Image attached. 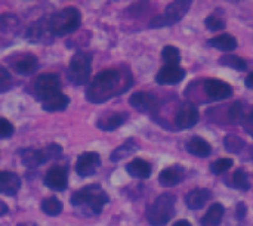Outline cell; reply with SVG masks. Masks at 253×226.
Listing matches in <instances>:
<instances>
[{"label":"cell","mask_w":253,"mask_h":226,"mask_svg":"<svg viewBox=\"0 0 253 226\" xmlns=\"http://www.w3.org/2000/svg\"><path fill=\"white\" fill-rule=\"evenodd\" d=\"M129 84H123V77L119 70H105L95 75L86 89L87 101L93 104L105 102L107 99L126 90Z\"/></svg>","instance_id":"6da1fadb"},{"label":"cell","mask_w":253,"mask_h":226,"mask_svg":"<svg viewBox=\"0 0 253 226\" xmlns=\"http://www.w3.org/2000/svg\"><path fill=\"white\" fill-rule=\"evenodd\" d=\"M82 15L76 7H65L59 12H55L47 21L49 30L53 36H67L76 31L80 27Z\"/></svg>","instance_id":"7a4b0ae2"},{"label":"cell","mask_w":253,"mask_h":226,"mask_svg":"<svg viewBox=\"0 0 253 226\" xmlns=\"http://www.w3.org/2000/svg\"><path fill=\"white\" fill-rule=\"evenodd\" d=\"M108 195L102 191L99 185H89L77 192L73 194L71 197V204L74 207H83L87 206L89 210L95 215H99L102 207L107 204Z\"/></svg>","instance_id":"3957f363"},{"label":"cell","mask_w":253,"mask_h":226,"mask_svg":"<svg viewBox=\"0 0 253 226\" xmlns=\"http://www.w3.org/2000/svg\"><path fill=\"white\" fill-rule=\"evenodd\" d=\"M175 195L162 194L147 210V219L153 226L166 225L175 215Z\"/></svg>","instance_id":"277c9868"},{"label":"cell","mask_w":253,"mask_h":226,"mask_svg":"<svg viewBox=\"0 0 253 226\" xmlns=\"http://www.w3.org/2000/svg\"><path fill=\"white\" fill-rule=\"evenodd\" d=\"M90 62H92L90 53H86L83 50L74 53V56L71 58L70 65H68V78L73 84L82 86L89 81Z\"/></svg>","instance_id":"5b68a950"},{"label":"cell","mask_w":253,"mask_h":226,"mask_svg":"<svg viewBox=\"0 0 253 226\" xmlns=\"http://www.w3.org/2000/svg\"><path fill=\"white\" fill-rule=\"evenodd\" d=\"M61 152H62V148L56 144H52V145H47L42 150H34V148L25 150V151H22L21 158L27 167H37L46 161H50V160L61 157Z\"/></svg>","instance_id":"8992f818"},{"label":"cell","mask_w":253,"mask_h":226,"mask_svg":"<svg viewBox=\"0 0 253 226\" xmlns=\"http://www.w3.org/2000/svg\"><path fill=\"white\" fill-rule=\"evenodd\" d=\"M190 6H191V1H172L166 7L165 13L156 16L151 21L150 27L151 28H159V27H166V25L176 24L178 21H181L187 15Z\"/></svg>","instance_id":"52a82bcc"},{"label":"cell","mask_w":253,"mask_h":226,"mask_svg":"<svg viewBox=\"0 0 253 226\" xmlns=\"http://www.w3.org/2000/svg\"><path fill=\"white\" fill-rule=\"evenodd\" d=\"M34 93L40 102H44L46 99L61 93L59 77L56 74H50V73L40 74L34 83Z\"/></svg>","instance_id":"ba28073f"},{"label":"cell","mask_w":253,"mask_h":226,"mask_svg":"<svg viewBox=\"0 0 253 226\" xmlns=\"http://www.w3.org/2000/svg\"><path fill=\"white\" fill-rule=\"evenodd\" d=\"M205 92L212 101H222L228 99L233 95V87L218 78H208L205 81Z\"/></svg>","instance_id":"9c48e42d"},{"label":"cell","mask_w":253,"mask_h":226,"mask_svg":"<svg viewBox=\"0 0 253 226\" xmlns=\"http://www.w3.org/2000/svg\"><path fill=\"white\" fill-rule=\"evenodd\" d=\"M99 166H101V157L96 152H84L77 158L76 172L82 178H89L98 170Z\"/></svg>","instance_id":"30bf717a"},{"label":"cell","mask_w":253,"mask_h":226,"mask_svg":"<svg viewBox=\"0 0 253 226\" xmlns=\"http://www.w3.org/2000/svg\"><path fill=\"white\" fill-rule=\"evenodd\" d=\"M185 77V70H182L178 65H165L156 75V81L159 84H166V86H172V84H178L184 80Z\"/></svg>","instance_id":"8fae6325"},{"label":"cell","mask_w":253,"mask_h":226,"mask_svg":"<svg viewBox=\"0 0 253 226\" xmlns=\"http://www.w3.org/2000/svg\"><path fill=\"white\" fill-rule=\"evenodd\" d=\"M44 185L53 191H64L68 185V176L65 167L55 166L44 176Z\"/></svg>","instance_id":"7c38bea8"},{"label":"cell","mask_w":253,"mask_h":226,"mask_svg":"<svg viewBox=\"0 0 253 226\" xmlns=\"http://www.w3.org/2000/svg\"><path fill=\"white\" fill-rule=\"evenodd\" d=\"M197 121H199V110L194 104H184L175 117V123L179 129H190Z\"/></svg>","instance_id":"4fadbf2b"},{"label":"cell","mask_w":253,"mask_h":226,"mask_svg":"<svg viewBox=\"0 0 253 226\" xmlns=\"http://www.w3.org/2000/svg\"><path fill=\"white\" fill-rule=\"evenodd\" d=\"M130 105L139 113H153L157 108V99L154 95L147 92H136L129 99Z\"/></svg>","instance_id":"5bb4252c"},{"label":"cell","mask_w":253,"mask_h":226,"mask_svg":"<svg viewBox=\"0 0 253 226\" xmlns=\"http://www.w3.org/2000/svg\"><path fill=\"white\" fill-rule=\"evenodd\" d=\"M21 188V179L10 172H0V194L15 195Z\"/></svg>","instance_id":"9a60e30c"},{"label":"cell","mask_w":253,"mask_h":226,"mask_svg":"<svg viewBox=\"0 0 253 226\" xmlns=\"http://www.w3.org/2000/svg\"><path fill=\"white\" fill-rule=\"evenodd\" d=\"M39 65V61L34 55L31 53H25L22 55L21 58H18L15 62H13V70L18 73V74H22V75H30L36 71Z\"/></svg>","instance_id":"2e32d148"},{"label":"cell","mask_w":253,"mask_h":226,"mask_svg":"<svg viewBox=\"0 0 253 226\" xmlns=\"http://www.w3.org/2000/svg\"><path fill=\"white\" fill-rule=\"evenodd\" d=\"M151 164L142 158H135L133 161H130L127 166H126V172L132 176V178H136V179H147L150 178L151 175Z\"/></svg>","instance_id":"e0dca14e"},{"label":"cell","mask_w":253,"mask_h":226,"mask_svg":"<svg viewBox=\"0 0 253 226\" xmlns=\"http://www.w3.org/2000/svg\"><path fill=\"white\" fill-rule=\"evenodd\" d=\"M126 118H127L126 113H114V114L101 117L98 120L96 126L104 132H111V130H116L117 127H120L126 121Z\"/></svg>","instance_id":"ac0fdd59"},{"label":"cell","mask_w":253,"mask_h":226,"mask_svg":"<svg viewBox=\"0 0 253 226\" xmlns=\"http://www.w3.org/2000/svg\"><path fill=\"white\" fill-rule=\"evenodd\" d=\"M211 198V192L205 188H197V189H193L187 194V198H185V203L187 206L191 209V210H199L202 209L208 200Z\"/></svg>","instance_id":"d6986e66"},{"label":"cell","mask_w":253,"mask_h":226,"mask_svg":"<svg viewBox=\"0 0 253 226\" xmlns=\"http://www.w3.org/2000/svg\"><path fill=\"white\" fill-rule=\"evenodd\" d=\"M182 179H184V170L178 166L168 167V169L162 170V173L159 176V182L165 187L178 185L179 182H182Z\"/></svg>","instance_id":"ffe728a7"},{"label":"cell","mask_w":253,"mask_h":226,"mask_svg":"<svg viewBox=\"0 0 253 226\" xmlns=\"http://www.w3.org/2000/svg\"><path fill=\"white\" fill-rule=\"evenodd\" d=\"M187 150L190 154L196 155V157H200V158H205V157H209L211 152H212V147L211 144H208L203 138H191L187 144Z\"/></svg>","instance_id":"44dd1931"},{"label":"cell","mask_w":253,"mask_h":226,"mask_svg":"<svg viewBox=\"0 0 253 226\" xmlns=\"http://www.w3.org/2000/svg\"><path fill=\"white\" fill-rule=\"evenodd\" d=\"M224 213H225V209L222 204L219 203H215L209 207L208 213L203 216L202 219V225L203 226H218L221 224L222 218H224Z\"/></svg>","instance_id":"7402d4cb"},{"label":"cell","mask_w":253,"mask_h":226,"mask_svg":"<svg viewBox=\"0 0 253 226\" xmlns=\"http://www.w3.org/2000/svg\"><path fill=\"white\" fill-rule=\"evenodd\" d=\"M209 44L222 50V52H231L237 47V40L230 34H219L209 40Z\"/></svg>","instance_id":"603a6c76"},{"label":"cell","mask_w":253,"mask_h":226,"mask_svg":"<svg viewBox=\"0 0 253 226\" xmlns=\"http://www.w3.org/2000/svg\"><path fill=\"white\" fill-rule=\"evenodd\" d=\"M68 104H70L68 96L64 95V93H58V95L46 99L44 102H42V107H43L44 111H50L52 113V111H62V110H65L68 107Z\"/></svg>","instance_id":"cb8c5ba5"},{"label":"cell","mask_w":253,"mask_h":226,"mask_svg":"<svg viewBox=\"0 0 253 226\" xmlns=\"http://www.w3.org/2000/svg\"><path fill=\"white\" fill-rule=\"evenodd\" d=\"M139 150V145L133 141V139H127L125 144H122L119 148H116L111 154V161H120L126 157H129L130 154L136 152Z\"/></svg>","instance_id":"d4e9b609"},{"label":"cell","mask_w":253,"mask_h":226,"mask_svg":"<svg viewBox=\"0 0 253 226\" xmlns=\"http://www.w3.org/2000/svg\"><path fill=\"white\" fill-rule=\"evenodd\" d=\"M52 34L50 30H49V24H44L43 21H39L36 24H33L27 33V38L31 40V41H42L44 40L46 34Z\"/></svg>","instance_id":"484cf974"},{"label":"cell","mask_w":253,"mask_h":226,"mask_svg":"<svg viewBox=\"0 0 253 226\" xmlns=\"http://www.w3.org/2000/svg\"><path fill=\"white\" fill-rule=\"evenodd\" d=\"M42 210L49 216H58L62 212V203L55 197L44 198L42 201Z\"/></svg>","instance_id":"4316f807"},{"label":"cell","mask_w":253,"mask_h":226,"mask_svg":"<svg viewBox=\"0 0 253 226\" xmlns=\"http://www.w3.org/2000/svg\"><path fill=\"white\" fill-rule=\"evenodd\" d=\"M219 64L221 65H225V67H230V68H234V70H239V71H243L248 68V62L240 58V56H236V55H227V56H222L219 59Z\"/></svg>","instance_id":"83f0119b"},{"label":"cell","mask_w":253,"mask_h":226,"mask_svg":"<svg viewBox=\"0 0 253 226\" xmlns=\"http://www.w3.org/2000/svg\"><path fill=\"white\" fill-rule=\"evenodd\" d=\"M19 28V21L15 15L4 13L0 16V31L3 33H15Z\"/></svg>","instance_id":"f1b7e54d"},{"label":"cell","mask_w":253,"mask_h":226,"mask_svg":"<svg viewBox=\"0 0 253 226\" xmlns=\"http://www.w3.org/2000/svg\"><path fill=\"white\" fill-rule=\"evenodd\" d=\"M162 58L166 62V65H178L181 61V53L175 46H166L162 50Z\"/></svg>","instance_id":"f546056e"},{"label":"cell","mask_w":253,"mask_h":226,"mask_svg":"<svg viewBox=\"0 0 253 226\" xmlns=\"http://www.w3.org/2000/svg\"><path fill=\"white\" fill-rule=\"evenodd\" d=\"M224 145H225L227 151L234 152V154H239V152L243 150L245 142H243V139L239 138L237 135H228V136L225 138V141H224Z\"/></svg>","instance_id":"4dcf8cb0"},{"label":"cell","mask_w":253,"mask_h":226,"mask_svg":"<svg viewBox=\"0 0 253 226\" xmlns=\"http://www.w3.org/2000/svg\"><path fill=\"white\" fill-rule=\"evenodd\" d=\"M233 187L234 188H237V189H240V191H248L249 188H251V184H249V178H248V175H246V172L245 170H237L236 173H234V176H233Z\"/></svg>","instance_id":"1f68e13d"},{"label":"cell","mask_w":253,"mask_h":226,"mask_svg":"<svg viewBox=\"0 0 253 226\" xmlns=\"http://www.w3.org/2000/svg\"><path fill=\"white\" fill-rule=\"evenodd\" d=\"M234 163H233V160L231 158H219V160H216L212 166H211V170L215 173V175H219V173H225L227 170H230L231 169V166H233Z\"/></svg>","instance_id":"d6a6232c"},{"label":"cell","mask_w":253,"mask_h":226,"mask_svg":"<svg viewBox=\"0 0 253 226\" xmlns=\"http://www.w3.org/2000/svg\"><path fill=\"white\" fill-rule=\"evenodd\" d=\"M205 22H206V27H208L211 31H219V30H222V28L225 27L224 19L218 18L216 15H211L209 18H206Z\"/></svg>","instance_id":"836d02e7"},{"label":"cell","mask_w":253,"mask_h":226,"mask_svg":"<svg viewBox=\"0 0 253 226\" xmlns=\"http://www.w3.org/2000/svg\"><path fill=\"white\" fill-rule=\"evenodd\" d=\"M12 87V78L10 74L7 73V70H4L3 67H0V93L9 90Z\"/></svg>","instance_id":"e575fe53"},{"label":"cell","mask_w":253,"mask_h":226,"mask_svg":"<svg viewBox=\"0 0 253 226\" xmlns=\"http://www.w3.org/2000/svg\"><path fill=\"white\" fill-rule=\"evenodd\" d=\"M228 115H230V120H231L233 123H239V121L243 118V110H242V105H240L239 102H237V104H234V105L230 108Z\"/></svg>","instance_id":"d590c367"},{"label":"cell","mask_w":253,"mask_h":226,"mask_svg":"<svg viewBox=\"0 0 253 226\" xmlns=\"http://www.w3.org/2000/svg\"><path fill=\"white\" fill-rule=\"evenodd\" d=\"M13 133V126L6 118H0V138H9Z\"/></svg>","instance_id":"8d00e7d4"},{"label":"cell","mask_w":253,"mask_h":226,"mask_svg":"<svg viewBox=\"0 0 253 226\" xmlns=\"http://www.w3.org/2000/svg\"><path fill=\"white\" fill-rule=\"evenodd\" d=\"M246 216V206L243 203L237 204V219H243Z\"/></svg>","instance_id":"74e56055"},{"label":"cell","mask_w":253,"mask_h":226,"mask_svg":"<svg viewBox=\"0 0 253 226\" xmlns=\"http://www.w3.org/2000/svg\"><path fill=\"white\" fill-rule=\"evenodd\" d=\"M9 212V209H7V206L0 200V216H4L6 213Z\"/></svg>","instance_id":"f35d334b"},{"label":"cell","mask_w":253,"mask_h":226,"mask_svg":"<svg viewBox=\"0 0 253 226\" xmlns=\"http://www.w3.org/2000/svg\"><path fill=\"white\" fill-rule=\"evenodd\" d=\"M246 86H248V87H251V89H253V73H251V74L246 77Z\"/></svg>","instance_id":"ab89813d"},{"label":"cell","mask_w":253,"mask_h":226,"mask_svg":"<svg viewBox=\"0 0 253 226\" xmlns=\"http://www.w3.org/2000/svg\"><path fill=\"white\" fill-rule=\"evenodd\" d=\"M173 226H191V224L188 221H178Z\"/></svg>","instance_id":"60d3db41"},{"label":"cell","mask_w":253,"mask_h":226,"mask_svg":"<svg viewBox=\"0 0 253 226\" xmlns=\"http://www.w3.org/2000/svg\"><path fill=\"white\" fill-rule=\"evenodd\" d=\"M248 121H249V124H252L253 126V111L251 113V115H249V120H248Z\"/></svg>","instance_id":"b9f144b4"},{"label":"cell","mask_w":253,"mask_h":226,"mask_svg":"<svg viewBox=\"0 0 253 226\" xmlns=\"http://www.w3.org/2000/svg\"><path fill=\"white\" fill-rule=\"evenodd\" d=\"M18 226H37L36 224H19Z\"/></svg>","instance_id":"7bdbcfd3"}]
</instances>
